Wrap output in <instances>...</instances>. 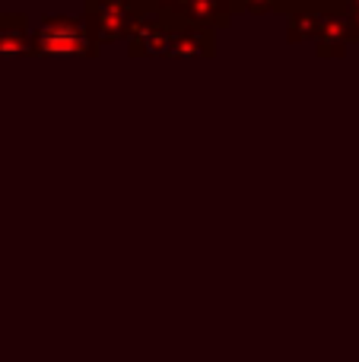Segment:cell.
<instances>
[{
    "instance_id": "6da1fadb",
    "label": "cell",
    "mask_w": 359,
    "mask_h": 362,
    "mask_svg": "<svg viewBox=\"0 0 359 362\" xmlns=\"http://www.w3.org/2000/svg\"><path fill=\"white\" fill-rule=\"evenodd\" d=\"M146 6H137L131 0H86L83 4V23L86 32L93 38L95 48L108 42H121V38H131V32L137 29V23L146 16Z\"/></svg>"
},
{
    "instance_id": "7a4b0ae2",
    "label": "cell",
    "mask_w": 359,
    "mask_h": 362,
    "mask_svg": "<svg viewBox=\"0 0 359 362\" xmlns=\"http://www.w3.org/2000/svg\"><path fill=\"white\" fill-rule=\"evenodd\" d=\"M99 48L86 32V23L73 16H42L35 32V57H95Z\"/></svg>"
},
{
    "instance_id": "3957f363",
    "label": "cell",
    "mask_w": 359,
    "mask_h": 362,
    "mask_svg": "<svg viewBox=\"0 0 359 362\" xmlns=\"http://www.w3.org/2000/svg\"><path fill=\"white\" fill-rule=\"evenodd\" d=\"M216 54V32L172 16V38L165 57L172 61H210Z\"/></svg>"
},
{
    "instance_id": "277c9868",
    "label": "cell",
    "mask_w": 359,
    "mask_h": 362,
    "mask_svg": "<svg viewBox=\"0 0 359 362\" xmlns=\"http://www.w3.org/2000/svg\"><path fill=\"white\" fill-rule=\"evenodd\" d=\"M239 13H242L239 0H175L169 16L188 19V23L216 32V29H229Z\"/></svg>"
},
{
    "instance_id": "5b68a950",
    "label": "cell",
    "mask_w": 359,
    "mask_h": 362,
    "mask_svg": "<svg viewBox=\"0 0 359 362\" xmlns=\"http://www.w3.org/2000/svg\"><path fill=\"white\" fill-rule=\"evenodd\" d=\"M172 38V16L146 13L127 38V57H165Z\"/></svg>"
},
{
    "instance_id": "8992f818",
    "label": "cell",
    "mask_w": 359,
    "mask_h": 362,
    "mask_svg": "<svg viewBox=\"0 0 359 362\" xmlns=\"http://www.w3.org/2000/svg\"><path fill=\"white\" fill-rule=\"evenodd\" d=\"M328 10L331 0H293L286 13V42H318Z\"/></svg>"
},
{
    "instance_id": "52a82bcc",
    "label": "cell",
    "mask_w": 359,
    "mask_h": 362,
    "mask_svg": "<svg viewBox=\"0 0 359 362\" xmlns=\"http://www.w3.org/2000/svg\"><path fill=\"white\" fill-rule=\"evenodd\" d=\"M353 42L350 35V19H347V4L343 0H331L328 19L322 25V35L315 42V54L318 57H343Z\"/></svg>"
},
{
    "instance_id": "ba28073f",
    "label": "cell",
    "mask_w": 359,
    "mask_h": 362,
    "mask_svg": "<svg viewBox=\"0 0 359 362\" xmlns=\"http://www.w3.org/2000/svg\"><path fill=\"white\" fill-rule=\"evenodd\" d=\"M0 57H35V35H29L25 13H0Z\"/></svg>"
},
{
    "instance_id": "9c48e42d",
    "label": "cell",
    "mask_w": 359,
    "mask_h": 362,
    "mask_svg": "<svg viewBox=\"0 0 359 362\" xmlns=\"http://www.w3.org/2000/svg\"><path fill=\"white\" fill-rule=\"evenodd\" d=\"M239 4L248 16H267V13H290L293 0H239Z\"/></svg>"
},
{
    "instance_id": "30bf717a",
    "label": "cell",
    "mask_w": 359,
    "mask_h": 362,
    "mask_svg": "<svg viewBox=\"0 0 359 362\" xmlns=\"http://www.w3.org/2000/svg\"><path fill=\"white\" fill-rule=\"evenodd\" d=\"M347 19H350V35H353V42H359V10H347Z\"/></svg>"
},
{
    "instance_id": "8fae6325",
    "label": "cell",
    "mask_w": 359,
    "mask_h": 362,
    "mask_svg": "<svg viewBox=\"0 0 359 362\" xmlns=\"http://www.w3.org/2000/svg\"><path fill=\"white\" fill-rule=\"evenodd\" d=\"M347 4V10H359V0H343Z\"/></svg>"
},
{
    "instance_id": "7c38bea8",
    "label": "cell",
    "mask_w": 359,
    "mask_h": 362,
    "mask_svg": "<svg viewBox=\"0 0 359 362\" xmlns=\"http://www.w3.org/2000/svg\"><path fill=\"white\" fill-rule=\"evenodd\" d=\"M131 4H137V6H146V10H150V0H131Z\"/></svg>"
},
{
    "instance_id": "4fadbf2b",
    "label": "cell",
    "mask_w": 359,
    "mask_h": 362,
    "mask_svg": "<svg viewBox=\"0 0 359 362\" xmlns=\"http://www.w3.org/2000/svg\"><path fill=\"white\" fill-rule=\"evenodd\" d=\"M83 4H86V0H83Z\"/></svg>"
}]
</instances>
